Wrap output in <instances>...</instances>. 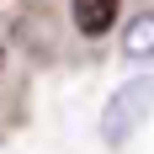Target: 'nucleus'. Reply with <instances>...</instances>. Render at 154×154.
Listing matches in <instances>:
<instances>
[{
	"label": "nucleus",
	"mask_w": 154,
	"mask_h": 154,
	"mask_svg": "<svg viewBox=\"0 0 154 154\" xmlns=\"http://www.w3.org/2000/svg\"><path fill=\"white\" fill-rule=\"evenodd\" d=\"M149 117H154V75H133V80H122V85L106 96L96 133H101L106 149H117V143H128Z\"/></svg>",
	"instance_id": "nucleus-1"
},
{
	"label": "nucleus",
	"mask_w": 154,
	"mask_h": 154,
	"mask_svg": "<svg viewBox=\"0 0 154 154\" xmlns=\"http://www.w3.org/2000/svg\"><path fill=\"white\" fill-rule=\"evenodd\" d=\"M117 5H122V0H75V5H69V16H75V32H85V37H101V32H112V21H117Z\"/></svg>",
	"instance_id": "nucleus-2"
},
{
	"label": "nucleus",
	"mask_w": 154,
	"mask_h": 154,
	"mask_svg": "<svg viewBox=\"0 0 154 154\" xmlns=\"http://www.w3.org/2000/svg\"><path fill=\"white\" fill-rule=\"evenodd\" d=\"M122 59H128V64H149V59H154V11H138L133 21H128V32H122Z\"/></svg>",
	"instance_id": "nucleus-3"
},
{
	"label": "nucleus",
	"mask_w": 154,
	"mask_h": 154,
	"mask_svg": "<svg viewBox=\"0 0 154 154\" xmlns=\"http://www.w3.org/2000/svg\"><path fill=\"white\" fill-rule=\"evenodd\" d=\"M0 64H5V48H0Z\"/></svg>",
	"instance_id": "nucleus-4"
}]
</instances>
